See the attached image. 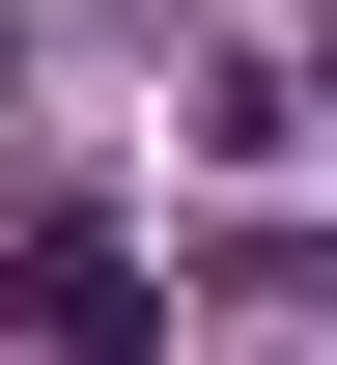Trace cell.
<instances>
[{"label": "cell", "mask_w": 337, "mask_h": 365, "mask_svg": "<svg viewBox=\"0 0 337 365\" xmlns=\"http://www.w3.org/2000/svg\"><path fill=\"white\" fill-rule=\"evenodd\" d=\"M0 309H28L56 365H141L169 309H141V253H113V225H28V253H0Z\"/></svg>", "instance_id": "obj_1"}]
</instances>
